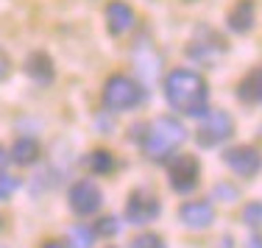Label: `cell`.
<instances>
[{
  "instance_id": "6da1fadb",
  "label": "cell",
  "mask_w": 262,
  "mask_h": 248,
  "mask_svg": "<svg viewBox=\"0 0 262 248\" xmlns=\"http://www.w3.org/2000/svg\"><path fill=\"white\" fill-rule=\"evenodd\" d=\"M165 98L176 111L190 117H201L207 115V103H209V86L204 81L201 73L195 70H179L167 73L165 78Z\"/></svg>"
},
{
  "instance_id": "7a4b0ae2",
  "label": "cell",
  "mask_w": 262,
  "mask_h": 248,
  "mask_svg": "<svg viewBox=\"0 0 262 248\" xmlns=\"http://www.w3.org/2000/svg\"><path fill=\"white\" fill-rule=\"evenodd\" d=\"M184 137H187V131L176 117H157V120L145 128L142 151H145V156L154 159V162H165V159L184 142Z\"/></svg>"
},
{
  "instance_id": "3957f363",
  "label": "cell",
  "mask_w": 262,
  "mask_h": 248,
  "mask_svg": "<svg viewBox=\"0 0 262 248\" xmlns=\"http://www.w3.org/2000/svg\"><path fill=\"white\" fill-rule=\"evenodd\" d=\"M142 98H145L142 86L137 84L134 78L120 76V73L112 76L103 86V106L112 109V111H128V109L140 106Z\"/></svg>"
},
{
  "instance_id": "277c9868",
  "label": "cell",
  "mask_w": 262,
  "mask_h": 248,
  "mask_svg": "<svg viewBox=\"0 0 262 248\" xmlns=\"http://www.w3.org/2000/svg\"><path fill=\"white\" fill-rule=\"evenodd\" d=\"M232 131H234L232 115L223 111V109H212V111H207V117H204V123H201V128H198L195 140H198V145L212 148V145L226 142L229 137H232Z\"/></svg>"
},
{
  "instance_id": "5b68a950",
  "label": "cell",
  "mask_w": 262,
  "mask_h": 248,
  "mask_svg": "<svg viewBox=\"0 0 262 248\" xmlns=\"http://www.w3.org/2000/svg\"><path fill=\"white\" fill-rule=\"evenodd\" d=\"M223 162H226V167L234 170L237 176L251 178V176H257L259 167H262V153L251 145H234L223 153Z\"/></svg>"
},
{
  "instance_id": "8992f818",
  "label": "cell",
  "mask_w": 262,
  "mask_h": 248,
  "mask_svg": "<svg viewBox=\"0 0 262 248\" xmlns=\"http://www.w3.org/2000/svg\"><path fill=\"white\" fill-rule=\"evenodd\" d=\"M167 176H170V187L176 193H192L198 187V176H201V167H198L195 156H179L173 159L167 167Z\"/></svg>"
},
{
  "instance_id": "52a82bcc",
  "label": "cell",
  "mask_w": 262,
  "mask_h": 248,
  "mask_svg": "<svg viewBox=\"0 0 262 248\" xmlns=\"http://www.w3.org/2000/svg\"><path fill=\"white\" fill-rule=\"evenodd\" d=\"M101 204H103V195L98 190V184L90 182V178H81L70 187V209L76 215H95L101 209Z\"/></svg>"
},
{
  "instance_id": "ba28073f",
  "label": "cell",
  "mask_w": 262,
  "mask_h": 248,
  "mask_svg": "<svg viewBox=\"0 0 262 248\" xmlns=\"http://www.w3.org/2000/svg\"><path fill=\"white\" fill-rule=\"evenodd\" d=\"M126 218L134 226H145V223L159 218V201L151 193H131L126 204Z\"/></svg>"
},
{
  "instance_id": "9c48e42d",
  "label": "cell",
  "mask_w": 262,
  "mask_h": 248,
  "mask_svg": "<svg viewBox=\"0 0 262 248\" xmlns=\"http://www.w3.org/2000/svg\"><path fill=\"white\" fill-rule=\"evenodd\" d=\"M134 9H131L128 3H123V0H112L109 6H106V26H109V34L115 36H123L128 34L131 28H134Z\"/></svg>"
},
{
  "instance_id": "30bf717a",
  "label": "cell",
  "mask_w": 262,
  "mask_h": 248,
  "mask_svg": "<svg viewBox=\"0 0 262 248\" xmlns=\"http://www.w3.org/2000/svg\"><path fill=\"white\" fill-rule=\"evenodd\" d=\"M179 218L190 229H207L215 220V209L209 201H187L179 207Z\"/></svg>"
},
{
  "instance_id": "8fae6325",
  "label": "cell",
  "mask_w": 262,
  "mask_h": 248,
  "mask_svg": "<svg viewBox=\"0 0 262 248\" xmlns=\"http://www.w3.org/2000/svg\"><path fill=\"white\" fill-rule=\"evenodd\" d=\"M26 73L36 84H51L53 81V61L48 53H34L26 61Z\"/></svg>"
},
{
  "instance_id": "7c38bea8",
  "label": "cell",
  "mask_w": 262,
  "mask_h": 248,
  "mask_svg": "<svg viewBox=\"0 0 262 248\" xmlns=\"http://www.w3.org/2000/svg\"><path fill=\"white\" fill-rule=\"evenodd\" d=\"M254 26V3L251 0H240V3L232 6L229 11V28L237 31V34H246Z\"/></svg>"
},
{
  "instance_id": "4fadbf2b",
  "label": "cell",
  "mask_w": 262,
  "mask_h": 248,
  "mask_svg": "<svg viewBox=\"0 0 262 248\" xmlns=\"http://www.w3.org/2000/svg\"><path fill=\"white\" fill-rule=\"evenodd\" d=\"M39 159V142L31 137H20L11 148V162L17 165H34Z\"/></svg>"
},
{
  "instance_id": "5bb4252c",
  "label": "cell",
  "mask_w": 262,
  "mask_h": 248,
  "mask_svg": "<svg viewBox=\"0 0 262 248\" xmlns=\"http://www.w3.org/2000/svg\"><path fill=\"white\" fill-rule=\"evenodd\" d=\"M240 98H243V101H262V64L243 78Z\"/></svg>"
},
{
  "instance_id": "9a60e30c",
  "label": "cell",
  "mask_w": 262,
  "mask_h": 248,
  "mask_svg": "<svg viewBox=\"0 0 262 248\" xmlns=\"http://www.w3.org/2000/svg\"><path fill=\"white\" fill-rule=\"evenodd\" d=\"M67 243H70V248H92L95 232L86 229V226H73L70 232H67Z\"/></svg>"
},
{
  "instance_id": "2e32d148",
  "label": "cell",
  "mask_w": 262,
  "mask_h": 248,
  "mask_svg": "<svg viewBox=\"0 0 262 248\" xmlns=\"http://www.w3.org/2000/svg\"><path fill=\"white\" fill-rule=\"evenodd\" d=\"M90 167H92V173H98V176H106V173H112L115 170V156H112L109 151H92V156H90Z\"/></svg>"
},
{
  "instance_id": "e0dca14e",
  "label": "cell",
  "mask_w": 262,
  "mask_h": 248,
  "mask_svg": "<svg viewBox=\"0 0 262 248\" xmlns=\"http://www.w3.org/2000/svg\"><path fill=\"white\" fill-rule=\"evenodd\" d=\"M131 248H167V245H165V240H162L159 234L145 232V234H137V237L131 240Z\"/></svg>"
},
{
  "instance_id": "ac0fdd59",
  "label": "cell",
  "mask_w": 262,
  "mask_h": 248,
  "mask_svg": "<svg viewBox=\"0 0 262 248\" xmlns=\"http://www.w3.org/2000/svg\"><path fill=\"white\" fill-rule=\"evenodd\" d=\"M243 223H248V226H262V204H257V201L246 204V209H243Z\"/></svg>"
},
{
  "instance_id": "d6986e66",
  "label": "cell",
  "mask_w": 262,
  "mask_h": 248,
  "mask_svg": "<svg viewBox=\"0 0 262 248\" xmlns=\"http://www.w3.org/2000/svg\"><path fill=\"white\" fill-rule=\"evenodd\" d=\"M117 229H120V223L117 218H101L95 226V234H103V237H112V234H117Z\"/></svg>"
},
{
  "instance_id": "ffe728a7",
  "label": "cell",
  "mask_w": 262,
  "mask_h": 248,
  "mask_svg": "<svg viewBox=\"0 0 262 248\" xmlns=\"http://www.w3.org/2000/svg\"><path fill=\"white\" fill-rule=\"evenodd\" d=\"M20 187V182H17L14 176H9V173H0V198H11V193Z\"/></svg>"
},
{
  "instance_id": "44dd1931",
  "label": "cell",
  "mask_w": 262,
  "mask_h": 248,
  "mask_svg": "<svg viewBox=\"0 0 262 248\" xmlns=\"http://www.w3.org/2000/svg\"><path fill=\"white\" fill-rule=\"evenodd\" d=\"M6 76H9V59L0 53V78H6Z\"/></svg>"
},
{
  "instance_id": "7402d4cb",
  "label": "cell",
  "mask_w": 262,
  "mask_h": 248,
  "mask_svg": "<svg viewBox=\"0 0 262 248\" xmlns=\"http://www.w3.org/2000/svg\"><path fill=\"white\" fill-rule=\"evenodd\" d=\"M246 248H262V237H259V234H254V237L248 240V245H246Z\"/></svg>"
},
{
  "instance_id": "603a6c76",
  "label": "cell",
  "mask_w": 262,
  "mask_h": 248,
  "mask_svg": "<svg viewBox=\"0 0 262 248\" xmlns=\"http://www.w3.org/2000/svg\"><path fill=\"white\" fill-rule=\"evenodd\" d=\"M42 248H67V245H64V243H59V240H48V243L42 245Z\"/></svg>"
},
{
  "instance_id": "cb8c5ba5",
  "label": "cell",
  "mask_w": 262,
  "mask_h": 248,
  "mask_svg": "<svg viewBox=\"0 0 262 248\" xmlns=\"http://www.w3.org/2000/svg\"><path fill=\"white\" fill-rule=\"evenodd\" d=\"M6 159H9V156H6V151H3V148H0V170H3V165H6Z\"/></svg>"
}]
</instances>
